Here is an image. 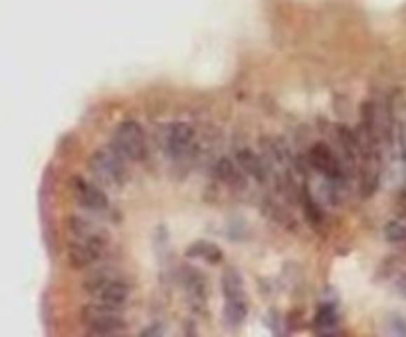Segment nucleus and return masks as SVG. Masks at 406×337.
I'll return each mask as SVG.
<instances>
[{"label": "nucleus", "mask_w": 406, "mask_h": 337, "mask_svg": "<svg viewBox=\"0 0 406 337\" xmlns=\"http://www.w3.org/2000/svg\"><path fill=\"white\" fill-rule=\"evenodd\" d=\"M337 324H339V314H337L335 305H331V303L321 305L315 315V331L317 333H331Z\"/></svg>", "instance_id": "nucleus-14"}, {"label": "nucleus", "mask_w": 406, "mask_h": 337, "mask_svg": "<svg viewBox=\"0 0 406 337\" xmlns=\"http://www.w3.org/2000/svg\"><path fill=\"white\" fill-rule=\"evenodd\" d=\"M398 141H400V151H402V157L406 161V109L398 121Z\"/></svg>", "instance_id": "nucleus-18"}, {"label": "nucleus", "mask_w": 406, "mask_h": 337, "mask_svg": "<svg viewBox=\"0 0 406 337\" xmlns=\"http://www.w3.org/2000/svg\"><path fill=\"white\" fill-rule=\"evenodd\" d=\"M113 147L121 153L127 161H143L147 155V141L145 131L137 121H123L119 123L113 133Z\"/></svg>", "instance_id": "nucleus-4"}, {"label": "nucleus", "mask_w": 406, "mask_h": 337, "mask_svg": "<svg viewBox=\"0 0 406 337\" xmlns=\"http://www.w3.org/2000/svg\"><path fill=\"white\" fill-rule=\"evenodd\" d=\"M83 290L97 302L121 308L129 302L131 286L125 276L109 264H97L90 268V274L83 280Z\"/></svg>", "instance_id": "nucleus-1"}, {"label": "nucleus", "mask_w": 406, "mask_h": 337, "mask_svg": "<svg viewBox=\"0 0 406 337\" xmlns=\"http://www.w3.org/2000/svg\"><path fill=\"white\" fill-rule=\"evenodd\" d=\"M183 284L190 298L195 300H204L206 298V278L198 272L197 268H185L183 270Z\"/></svg>", "instance_id": "nucleus-12"}, {"label": "nucleus", "mask_w": 406, "mask_h": 337, "mask_svg": "<svg viewBox=\"0 0 406 337\" xmlns=\"http://www.w3.org/2000/svg\"><path fill=\"white\" fill-rule=\"evenodd\" d=\"M70 188L76 202L90 212H104L109 207L104 191L92 181H85L83 177H74L70 181Z\"/></svg>", "instance_id": "nucleus-7"}, {"label": "nucleus", "mask_w": 406, "mask_h": 337, "mask_svg": "<svg viewBox=\"0 0 406 337\" xmlns=\"http://www.w3.org/2000/svg\"><path fill=\"white\" fill-rule=\"evenodd\" d=\"M222 294L224 300H246L244 282L236 268H226L222 274Z\"/></svg>", "instance_id": "nucleus-11"}, {"label": "nucleus", "mask_w": 406, "mask_h": 337, "mask_svg": "<svg viewBox=\"0 0 406 337\" xmlns=\"http://www.w3.org/2000/svg\"><path fill=\"white\" fill-rule=\"evenodd\" d=\"M109 250V240L95 238H71L68 248V258L74 268H93L102 264Z\"/></svg>", "instance_id": "nucleus-5"}, {"label": "nucleus", "mask_w": 406, "mask_h": 337, "mask_svg": "<svg viewBox=\"0 0 406 337\" xmlns=\"http://www.w3.org/2000/svg\"><path fill=\"white\" fill-rule=\"evenodd\" d=\"M236 159H238V165H240V169H242L244 173L250 174L252 179L260 181V183L266 181L267 167L255 153H252L250 149H242V151L238 153Z\"/></svg>", "instance_id": "nucleus-10"}, {"label": "nucleus", "mask_w": 406, "mask_h": 337, "mask_svg": "<svg viewBox=\"0 0 406 337\" xmlns=\"http://www.w3.org/2000/svg\"><path fill=\"white\" fill-rule=\"evenodd\" d=\"M309 163L317 173H321L329 183H339L345 177L343 163L325 143H315L309 149Z\"/></svg>", "instance_id": "nucleus-8"}, {"label": "nucleus", "mask_w": 406, "mask_h": 337, "mask_svg": "<svg viewBox=\"0 0 406 337\" xmlns=\"http://www.w3.org/2000/svg\"><path fill=\"white\" fill-rule=\"evenodd\" d=\"M384 238L391 242V245H400L406 240V226L402 222L393 221L384 226Z\"/></svg>", "instance_id": "nucleus-16"}, {"label": "nucleus", "mask_w": 406, "mask_h": 337, "mask_svg": "<svg viewBox=\"0 0 406 337\" xmlns=\"http://www.w3.org/2000/svg\"><path fill=\"white\" fill-rule=\"evenodd\" d=\"M81 324L92 336H119L127 329V322L119 314V308L107 303H90L81 310Z\"/></svg>", "instance_id": "nucleus-3"}, {"label": "nucleus", "mask_w": 406, "mask_h": 337, "mask_svg": "<svg viewBox=\"0 0 406 337\" xmlns=\"http://www.w3.org/2000/svg\"><path fill=\"white\" fill-rule=\"evenodd\" d=\"M186 256L190 258H200V260H206L210 264H218L222 260L220 248L216 245H212L209 240H198L195 245L186 250Z\"/></svg>", "instance_id": "nucleus-13"}, {"label": "nucleus", "mask_w": 406, "mask_h": 337, "mask_svg": "<svg viewBox=\"0 0 406 337\" xmlns=\"http://www.w3.org/2000/svg\"><path fill=\"white\" fill-rule=\"evenodd\" d=\"M88 169L99 185L117 188L127 181V159L115 147L97 149L88 159Z\"/></svg>", "instance_id": "nucleus-2"}, {"label": "nucleus", "mask_w": 406, "mask_h": 337, "mask_svg": "<svg viewBox=\"0 0 406 337\" xmlns=\"http://www.w3.org/2000/svg\"><path fill=\"white\" fill-rule=\"evenodd\" d=\"M246 312H248V305H246V300H226L224 303V322L228 326H240L246 317Z\"/></svg>", "instance_id": "nucleus-15"}, {"label": "nucleus", "mask_w": 406, "mask_h": 337, "mask_svg": "<svg viewBox=\"0 0 406 337\" xmlns=\"http://www.w3.org/2000/svg\"><path fill=\"white\" fill-rule=\"evenodd\" d=\"M162 149L173 159H183L195 143V129L186 123H171L162 129Z\"/></svg>", "instance_id": "nucleus-6"}, {"label": "nucleus", "mask_w": 406, "mask_h": 337, "mask_svg": "<svg viewBox=\"0 0 406 337\" xmlns=\"http://www.w3.org/2000/svg\"><path fill=\"white\" fill-rule=\"evenodd\" d=\"M216 174L220 177L222 181H232L234 177H236V169H234V165L230 161L222 159L220 163L216 165Z\"/></svg>", "instance_id": "nucleus-17"}, {"label": "nucleus", "mask_w": 406, "mask_h": 337, "mask_svg": "<svg viewBox=\"0 0 406 337\" xmlns=\"http://www.w3.org/2000/svg\"><path fill=\"white\" fill-rule=\"evenodd\" d=\"M71 238H95V240H109V233L99 222L85 216H71L70 219Z\"/></svg>", "instance_id": "nucleus-9"}]
</instances>
